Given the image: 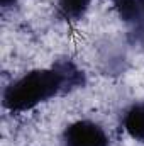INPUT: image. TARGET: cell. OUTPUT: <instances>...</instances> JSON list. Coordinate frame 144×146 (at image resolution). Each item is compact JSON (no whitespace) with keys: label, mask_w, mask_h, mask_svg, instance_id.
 I'll return each instance as SVG.
<instances>
[{"label":"cell","mask_w":144,"mask_h":146,"mask_svg":"<svg viewBox=\"0 0 144 146\" xmlns=\"http://www.w3.org/2000/svg\"><path fill=\"white\" fill-rule=\"evenodd\" d=\"M126 133L137 141H144V104H134L124 115Z\"/></svg>","instance_id":"3957f363"},{"label":"cell","mask_w":144,"mask_h":146,"mask_svg":"<svg viewBox=\"0 0 144 146\" xmlns=\"http://www.w3.org/2000/svg\"><path fill=\"white\" fill-rule=\"evenodd\" d=\"M0 2H2L3 9H7V7H10V5H14V3H15V0H0Z\"/></svg>","instance_id":"8992f818"},{"label":"cell","mask_w":144,"mask_h":146,"mask_svg":"<svg viewBox=\"0 0 144 146\" xmlns=\"http://www.w3.org/2000/svg\"><path fill=\"white\" fill-rule=\"evenodd\" d=\"M85 83L83 72L71 61H58L51 68L26 73L3 90V107L10 112H24Z\"/></svg>","instance_id":"6da1fadb"},{"label":"cell","mask_w":144,"mask_h":146,"mask_svg":"<svg viewBox=\"0 0 144 146\" xmlns=\"http://www.w3.org/2000/svg\"><path fill=\"white\" fill-rule=\"evenodd\" d=\"M114 5L120 15L129 24H144V0H114Z\"/></svg>","instance_id":"277c9868"},{"label":"cell","mask_w":144,"mask_h":146,"mask_svg":"<svg viewBox=\"0 0 144 146\" xmlns=\"http://www.w3.org/2000/svg\"><path fill=\"white\" fill-rule=\"evenodd\" d=\"M65 146H108V136L97 122L76 121L63 133Z\"/></svg>","instance_id":"7a4b0ae2"},{"label":"cell","mask_w":144,"mask_h":146,"mask_svg":"<svg viewBox=\"0 0 144 146\" xmlns=\"http://www.w3.org/2000/svg\"><path fill=\"white\" fill-rule=\"evenodd\" d=\"M90 3L92 0H58V9L65 19H80Z\"/></svg>","instance_id":"5b68a950"}]
</instances>
